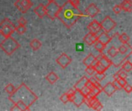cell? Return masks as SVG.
<instances>
[{"label": "cell", "mask_w": 132, "mask_h": 111, "mask_svg": "<svg viewBox=\"0 0 132 111\" xmlns=\"http://www.w3.org/2000/svg\"><path fill=\"white\" fill-rule=\"evenodd\" d=\"M46 80L50 83V84H54L56 81H58L59 80V76L58 75L54 73V72H50L46 76Z\"/></svg>", "instance_id": "cell-17"}, {"label": "cell", "mask_w": 132, "mask_h": 111, "mask_svg": "<svg viewBox=\"0 0 132 111\" xmlns=\"http://www.w3.org/2000/svg\"><path fill=\"white\" fill-rule=\"evenodd\" d=\"M68 1L70 2V4H71L73 6L78 8V6H79V5H80V0H68Z\"/></svg>", "instance_id": "cell-41"}, {"label": "cell", "mask_w": 132, "mask_h": 111, "mask_svg": "<svg viewBox=\"0 0 132 111\" xmlns=\"http://www.w3.org/2000/svg\"><path fill=\"white\" fill-rule=\"evenodd\" d=\"M87 29H88V30H89L90 32L94 33V34L97 33V32H99L100 31L102 30V29H101V23L98 22V21H97V20H95V19L93 20V21L88 25Z\"/></svg>", "instance_id": "cell-12"}, {"label": "cell", "mask_w": 132, "mask_h": 111, "mask_svg": "<svg viewBox=\"0 0 132 111\" xmlns=\"http://www.w3.org/2000/svg\"><path fill=\"white\" fill-rule=\"evenodd\" d=\"M85 97L83 95V93L80 91L76 90L73 96L69 97V102L73 103L77 107H80L83 104H84Z\"/></svg>", "instance_id": "cell-7"}, {"label": "cell", "mask_w": 132, "mask_h": 111, "mask_svg": "<svg viewBox=\"0 0 132 111\" xmlns=\"http://www.w3.org/2000/svg\"><path fill=\"white\" fill-rule=\"evenodd\" d=\"M92 108H93L94 110H101L103 108V105H102V104L98 100V101H97V102L94 104V106L92 107Z\"/></svg>", "instance_id": "cell-32"}, {"label": "cell", "mask_w": 132, "mask_h": 111, "mask_svg": "<svg viewBox=\"0 0 132 111\" xmlns=\"http://www.w3.org/2000/svg\"><path fill=\"white\" fill-rule=\"evenodd\" d=\"M60 100H61L62 103L63 104H67L69 102V96L67 93H64L60 97Z\"/></svg>", "instance_id": "cell-31"}, {"label": "cell", "mask_w": 132, "mask_h": 111, "mask_svg": "<svg viewBox=\"0 0 132 111\" xmlns=\"http://www.w3.org/2000/svg\"><path fill=\"white\" fill-rule=\"evenodd\" d=\"M45 7H46V16H48L52 20L56 19V16H57L58 12L60 8V6L54 1V2H49L46 5H45Z\"/></svg>", "instance_id": "cell-5"}, {"label": "cell", "mask_w": 132, "mask_h": 111, "mask_svg": "<svg viewBox=\"0 0 132 111\" xmlns=\"http://www.w3.org/2000/svg\"><path fill=\"white\" fill-rule=\"evenodd\" d=\"M76 49H77V51H83V50H84V44L78 43V44L76 46Z\"/></svg>", "instance_id": "cell-42"}, {"label": "cell", "mask_w": 132, "mask_h": 111, "mask_svg": "<svg viewBox=\"0 0 132 111\" xmlns=\"http://www.w3.org/2000/svg\"><path fill=\"white\" fill-rule=\"evenodd\" d=\"M29 45H30L31 49H32L33 51H37V50H39V49H40V47H41V46H42V43H41V42H40L39 40H38L37 39H32V40L30 42Z\"/></svg>", "instance_id": "cell-19"}, {"label": "cell", "mask_w": 132, "mask_h": 111, "mask_svg": "<svg viewBox=\"0 0 132 111\" xmlns=\"http://www.w3.org/2000/svg\"><path fill=\"white\" fill-rule=\"evenodd\" d=\"M18 23H19V25H26L27 24V21L26 20V19H25V18L21 17V18H19V20H18Z\"/></svg>", "instance_id": "cell-40"}, {"label": "cell", "mask_w": 132, "mask_h": 111, "mask_svg": "<svg viewBox=\"0 0 132 111\" xmlns=\"http://www.w3.org/2000/svg\"><path fill=\"white\" fill-rule=\"evenodd\" d=\"M34 12L36 13V15L40 18L43 19L46 15V7L43 4H39V5H37L35 8H34Z\"/></svg>", "instance_id": "cell-14"}, {"label": "cell", "mask_w": 132, "mask_h": 111, "mask_svg": "<svg viewBox=\"0 0 132 111\" xmlns=\"http://www.w3.org/2000/svg\"><path fill=\"white\" fill-rule=\"evenodd\" d=\"M113 83V85H114V87H115V89L117 90H121L123 88H122V87L118 83V80H114V82H112Z\"/></svg>", "instance_id": "cell-39"}, {"label": "cell", "mask_w": 132, "mask_h": 111, "mask_svg": "<svg viewBox=\"0 0 132 111\" xmlns=\"http://www.w3.org/2000/svg\"><path fill=\"white\" fill-rule=\"evenodd\" d=\"M87 80H88V78L86 76H83L80 80H79L76 83V84L73 86V88L77 91H81L86 87V83H87Z\"/></svg>", "instance_id": "cell-15"}, {"label": "cell", "mask_w": 132, "mask_h": 111, "mask_svg": "<svg viewBox=\"0 0 132 111\" xmlns=\"http://www.w3.org/2000/svg\"><path fill=\"white\" fill-rule=\"evenodd\" d=\"M117 25L116 22L112 19L111 16H106L102 22H101V27L103 31L105 32H110L112 29H114Z\"/></svg>", "instance_id": "cell-6"}, {"label": "cell", "mask_w": 132, "mask_h": 111, "mask_svg": "<svg viewBox=\"0 0 132 111\" xmlns=\"http://www.w3.org/2000/svg\"><path fill=\"white\" fill-rule=\"evenodd\" d=\"M15 90H16V88L15 87V86L14 85H12V83H9V84H7L6 86H5V92L8 93V94H9V95H11L12 93H13L15 91Z\"/></svg>", "instance_id": "cell-25"}, {"label": "cell", "mask_w": 132, "mask_h": 111, "mask_svg": "<svg viewBox=\"0 0 132 111\" xmlns=\"http://www.w3.org/2000/svg\"><path fill=\"white\" fill-rule=\"evenodd\" d=\"M86 16L77 7L73 6L69 1L66 2L58 12L56 18L59 19L67 28L72 27L80 19Z\"/></svg>", "instance_id": "cell-2"}, {"label": "cell", "mask_w": 132, "mask_h": 111, "mask_svg": "<svg viewBox=\"0 0 132 111\" xmlns=\"http://www.w3.org/2000/svg\"><path fill=\"white\" fill-rule=\"evenodd\" d=\"M123 89H124L125 91L127 93H128V94H130L132 92V87L130 84H128V83H127V84L123 87Z\"/></svg>", "instance_id": "cell-37"}, {"label": "cell", "mask_w": 132, "mask_h": 111, "mask_svg": "<svg viewBox=\"0 0 132 111\" xmlns=\"http://www.w3.org/2000/svg\"><path fill=\"white\" fill-rule=\"evenodd\" d=\"M118 39H119V40L122 43H127V42H129V41H130V37L125 32H124L121 35H120L119 37H118Z\"/></svg>", "instance_id": "cell-26"}, {"label": "cell", "mask_w": 132, "mask_h": 111, "mask_svg": "<svg viewBox=\"0 0 132 111\" xmlns=\"http://www.w3.org/2000/svg\"><path fill=\"white\" fill-rule=\"evenodd\" d=\"M19 43L12 36L5 37V39L0 43V49L8 56H11L15 50L19 48Z\"/></svg>", "instance_id": "cell-3"}, {"label": "cell", "mask_w": 132, "mask_h": 111, "mask_svg": "<svg viewBox=\"0 0 132 111\" xmlns=\"http://www.w3.org/2000/svg\"><path fill=\"white\" fill-rule=\"evenodd\" d=\"M111 39H112L111 36H110L108 34V32H105L103 30L97 32V40L102 42L103 44H104L105 46H107L111 41Z\"/></svg>", "instance_id": "cell-10"}, {"label": "cell", "mask_w": 132, "mask_h": 111, "mask_svg": "<svg viewBox=\"0 0 132 111\" xmlns=\"http://www.w3.org/2000/svg\"><path fill=\"white\" fill-rule=\"evenodd\" d=\"M99 63L104 66V67H105L107 70L108 69V68H110L111 66V65L113 64L112 63V61L111 60V59H109L105 55H102V57H101V59H100V61H99Z\"/></svg>", "instance_id": "cell-18"}, {"label": "cell", "mask_w": 132, "mask_h": 111, "mask_svg": "<svg viewBox=\"0 0 132 111\" xmlns=\"http://www.w3.org/2000/svg\"><path fill=\"white\" fill-rule=\"evenodd\" d=\"M113 78H114V80H118L120 78V77H119V76H118V73H116L115 74H114Z\"/></svg>", "instance_id": "cell-44"}, {"label": "cell", "mask_w": 132, "mask_h": 111, "mask_svg": "<svg viewBox=\"0 0 132 111\" xmlns=\"http://www.w3.org/2000/svg\"><path fill=\"white\" fill-rule=\"evenodd\" d=\"M108 54L111 57L114 58V57L117 56V55L118 54V49L116 47H114V46H111V47L108 49Z\"/></svg>", "instance_id": "cell-24"}, {"label": "cell", "mask_w": 132, "mask_h": 111, "mask_svg": "<svg viewBox=\"0 0 132 111\" xmlns=\"http://www.w3.org/2000/svg\"><path fill=\"white\" fill-rule=\"evenodd\" d=\"M47 1H48L49 2H54L55 0H47Z\"/></svg>", "instance_id": "cell-45"}, {"label": "cell", "mask_w": 132, "mask_h": 111, "mask_svg": "<svg viewBox=\"0 0 132 111\" xmlns=\"http://www.w3.org/2000/svg\"><path fill=\"white\" fill-rule=\"evenodd\" d=\"M94 70H95V72H97V73H104L105 72H106V70H107V69L105 68V67H104L100 63L95 66V68H94Z\"/></svg>", "instance_id": "cell-28"}, {"label": "cell", "mask_w": 132, "mask_h": 111, "mask_svg": "<svg viewBox=\"0 0 132 111\" xmlns=\"http://www.w3.org/2000/svg\"><path fill=\"white\" fill-rule=\"evenodd\" d=\"M118 83L122 87V88L128 83L126 79H123V78H119V79L118 80Z\"/></svg>", "instance_id": "cell-38"}, {"label": "cell", "mask_w": 132, "mask_h": 111, "mask_svg": "<svg viewBox=\"0 0 132 111\" xmlns=\"http://www.w3.org/2000/svg\"><path fill=\"white\" fill-rule=\"evenodd\" d=\"M85 12H86V15H85L86 16L94 18L100 12V9L94 3H91L87 7Z\"/></svg>", "instance_id": "cell-9"}, {"label": "cell", "mask_w": 132, "mask_h": 111, "mask_svg": "<svg viewBox=\"0 0 132 111\" xmlns=\"http://www.w3.org/2000/svg\"><path fill=\"white\" fill-rule=\"evenodd\" d=\"M122 10L127 12H132V1L131 0H124L120 4Z\"/></svg>", "instance_id": "cell-16"}, {"label": "cell", "mask_w": 132, "mask_h": 111, "mask_svg": "<svg viewBox=\"0 0 132 111\" xmlns=\"http://www.w3.org/2000/svg\"><path fill=\"white\" fill-rule=\"evenodd\" d=\"M94 49H95L97 51H98L99 53H102V52L104 50L106 46H105L104 44H103L102 42H101L100 41L97 40V41L94 43Z\"/></svg>", "instance_id": "cell-22"}, {"label": "cell", "mask_w": 132, "mask_h": 111, "mask_svg": "<svg viewBox=\"0 0 132 111\" xmlns=\"http://www.w3.org/2000/svg\"><path fill=\"white\" fill-rule=\"evenodd\" d=\"M118 76H119V77H120V78L126 79V78L128 77V74H127V73H126L125 71H124L123 70H121V69L118 72Z\"/></svg>", "instance_id": "cell-35"}, {"label": "cell", "mask_w": 132, "mask_h": 111, "mask_svg": "<svg viewBox=\"0 0 132 111\" xmlns=\"http://www.w3.org/2000/svg\"><path fill=\"white\" fill-rule=\"evenodd\" d=\"M14 5L17 8V9L21 12V13H26L27 12V9L24 7V5L19 2V0H17L16 2H15Z\"/></svg>", "instance_id": "cell-23"}, {"label": "cell", "mask_w": 132, "mask_h": 111, "mask_svg": "<svg viewBox=\"0 0 132 111\" xmlns=\"http://www.w3.org/2000/svg\"><path fill=\"white\" fill-rule=\"evenodd\" d=\"M89 80L94 85V86H97V87H101V85L100 83V81L97 80L94 77H91L90 79H89Z\"/></svg>", "instance_id": "cell-36"}, {"label": "cell", "mask_w": 132, "mask_h": 111, "mask_svg": "<svg viewBox=\"0 0 132 111\" xmlns=\"http://www.w3.org/2000/svg\"><path fill=\"white\" fill-rule=\"evenodd\" d=\"M97 40V33H91V32H88L84 37V42L88 45V46H91L93 45L96 41Z\"/></svg>", "instance_id": "cell-13"}, {"label": "cell", "mask_w": 132, "mask_h": 111, "mask_svg": "<svg viewBox=\"0 0 132 111\" xmlns=\"http://www.w3.org/2000/svg\"><path fill=\"white\" fill-rule=\"evenodd\" d=\"M19 2L24 5V7L27 10H29L32 6V2L30 0H19Z\"/></svg>", "instance_id": "cell-29"}, {"label": "cell", "mask_w": 132, "mask_h": 111, "mask_svg": "<svg viewBox=\"0 0 132 111\" xmlns=\"http://www.w3.org/2000/svg\"><path fill=\"white\" fill-rule=\"evenodd\" d=\"M15 31L17 32V33H19V35H22L26 32V25H19L15 27Z\"/></svg>", "instance_id": "cell-27"}, {"label": "cell", "mask_w": 132, "mask_h": 111, "mask_svg": "<svg viewBox=\"0 0 132 111\" xmlns=\"http://www.w3.org/2000/svg\"><path fill=\"white\" fill-rule=\"evenodd\" d=\"M76 92V90L73 87V88H71V89H70L67 92V93L68 94V96L69 97H70V96H73V94H74V93Z\"/></svg>", "instance_id": "cell-43"}, {"label": "cell", "mask_w": 132, "mask_h": 111, "mask_svg": "<svg viewBox=\"0 0 132 111\" xmlns=\"http://www.w3.org/2000/svg\"><path fill=\"white\" fill-rule=\"evenodd\" d=\"M56 62L57 64H59L63 69L67 68L72 62L71 58L66 53H62L60 56H58V58L56 59Z\"/></svg>", "instance_id": "cell-8"}, {"label": "cell", "mask_w": 132, "mask_h": 111, "mask_svg": "<svg viewBox=\"0 0 132 111\" xmlns=\"http://www.w3.org/2000/svg\"><path fill=\"white\" fill-rule=\"evenodd\" d=\"M112 10H113V12H114L115 14L118 15V14L121 13V12L122 11V8H121V7L120 5H115L113 7Z\"/></svg>", "instance_id": "cell-33"}, {"label": "cell", "mask_w": 132, "mask_h": 111, "mask_svg": "<svg viewBox=\"0 0 132 111\" xmlns=\"http://www.w3.org/2000/svg\"><path fill=\"white\" fill-rule=\"evenodd\" d=\"M95 59V56L92 54V53H90L89 55H87L85 59L83 60V63L84 65H85L86 66H90V64L92 63V62Z\"/></svg>", "instance_id": "cell-21"}, {"label": "cell", "mask_w": 132, "mask_h": 111, "mask_svg": "<svg viewBox=\"0 0 132 111\" xmlns=\"http://www.w3.org/2000/svg\"><path fill=\"white\" fill-rule=\"evenodd\" d=\"M86 73L89 75V76H93L94 75V73H95V70H94V69L92 67V66H87V68H86Z\"/></svg>", "instance_id": "cell-34"}, {"label": "cell", "mask_w": 132, "mask_h": 111, "mask_svg": "<svg viewBox=\"0 0 132 111\" xmlns=\"http://www.w3.org/2000/svg\"><path fill=\"white\" fill-rule=\"evenodd\" d=\"M9 100L14 104L11 110L25 111L29 110L30 107L38 100V97L24 83H22L15 91L9 95Z\"/></svg>", "instance_id": "cell-1"}, {"label": "cell", "mask_w": 132, "mask_h": 111, "mask_svg": "<svg viewBox=\"0 0 132 111\" xmlns=\"http://www.w3.org/2000/svg\"><path fill=\"white\" fill-rule=\"evenodd\" d=\"M121 70L125 71L126 73L131 72L132 70V63L130 59H126L123 62V64L121 66Z\"/></svg>", "instance_id": "cell-20"}, {"label": "cell", "mask_w": 132, "mask_h": 111, "mask_svg": "<svg viewBox=\"0 0 132 111\" xmlns=\"http://www.w3.org/2000/svg\"><path fill=\"white\" fill-rule=\"evenodd\" d=\"M15 25L9 19L5 18L0 22V34L4 38L11 36L15 32Z\"/></svg>", "instance_id": "cell-4"}, {"label": "cell", "mask_w": 132, "mask_h": 111, "mask_svg": "<svg viewBox=\"0 0 132 111\" xmlns=\"http://www.w3.org/2000/svg\"><path fill=\"white\" fill-rule=\"evenodd\" d=\"M101 90L109 97H111L117 91V90L114 87L112 82H108L104 87L101 88Z\"/></svg>", "instance_id": "cell-11"}, {"label": "cell", "mask_w": 132, "mask_h": 111, "mask_svg": "<svg viewBox=\"0 0 132 111\" xmlns=\"http://www.w3.org/2000/svg\"><path fill=\"white\" fill-rule=\"evenodd\" d=\"M97 80L98 81H102L105 77H106V75L104 73H95L94 74V76Z\"/></svg>", "instance_id": "cell-30"}]
</instances>
